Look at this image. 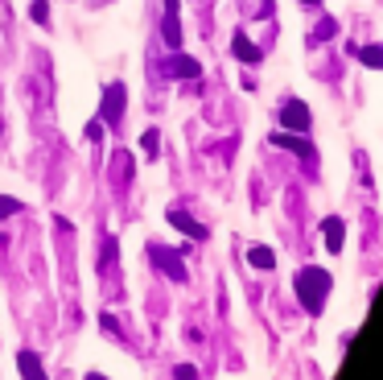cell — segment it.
Listing matches in <instances>:
<instances>
[{
	"mask_svg": "<svg viewBox=\"0 0 383 380\" xmlns=\"http://www.w3.org/2000/svg\"><path fill=\"white\" fill-rule=\"evenodd\" d=\"M330 293V273L326 269H301L297 273V298L305 302V310H322Z\"/></svg>",
	"mask_w": 383,
	"mask_h": 380,
	"instance_id": "1",
	"label": "cell"
},
{
	"mask_svg": "<svg viewBox=\"0 0 383 380\" xmlns=\"http://www.w3.org/2000/svg\"><path fill=\"white\" fill-rule=\"evenodd\" d=\"M124 120V83H112L103 92V108H99V124H120Z\"/></svg>",
	"mask_w": 383,
	"mask_h": 380,
	"instance_id": "2",
	"label": "cell"
},
{
	"mask_svg": "<svg viewBox=\"0 0 383 380\" xmlns=\"http://www.w3.org/2000/svg\"><path fill=\"white\" fill-rule=\"evenodd\" d=\"M280 124L293 129V133H305V129H309V108H305L301 99H289V103L280 108Z\"/></svg>",
	"mask_w": 383,
	"mask_h": 380,
	"instance_id": "3",
	"label": "cell"
},
{
	"mask_svg": "<svg viewBox=\"0 0 383 380\" xmlns=\"http://www.w3.org/2000/svg\"><path fill=\"white\" fill-rule=\"evenodd\" d=\"M165 71H170L173 79H198V58H190V54H173L170 62H165Z\"/></svg>",
	"mask_w": 383,
	"mask_h": 380,
	"instance_id": "4",
	"label": "cell"
},
{
	"mask_svg": "<svg viewBox=\"0 0 383 380\" xmlns=\"http://www.w3.org/2000/svg\"><path fill=\"white\" fill-rule=\"evenodd\" d=\"M149 256H153V261H157V265L170 273L173 282H186V269H181V261H177L173 252H165V248H149Z\"/></svg>",
	"mask_w": 383,
	"mask_h": 380,
	"instance_id": "5",
	"label": "cell"
},
{
	"mask_svg": "<svg viewBox=\"0 0 383 380\" xmlns=\"http://www.w3.org/2000/svg\"><path fill=\"white\" fill-rule=\"evenodd\" d=\"M170 224L177 228V232H186V236H194V240H206V228L202 224H194L186 211H170Z\"/></svg>",
	"mask_w": 383,
	"mask_h": 380,
	"instance_id": "6",
	"label": "cell"
},
{
	"mask_svg": "<svg viewBox=\"0 0 383 380\" xmlns=\"http://www.w3.org/2000/svg\"><path fill=\"white\" fill-rule=\"evenodd\" d=\"M17 368H21L25 380H45V368H42V360H38L33 351H21V356H17Z\"/></svg>",
	"mask_w": 383,
	"mask_h": 380,
	"instance_id": "7",
	"label": "cell"
},
{
	"mask_svg": "<svg viewBox=\"0 0 383 380\" xmlns=\"http://www.w3.org/2000/svg\"><path fill=\"white\" fill-rule=\"evenodd\" d=\"M170 4V13H165V42H170L173 50L181 46V25H177V0H165Z\"/></svg>",
	"mask_w": 383,
	"mask_h": 380,
	"instance_id": "8",
	"label": "cell"
},
{
	"mask_svg": "<svg viewBox=\"0 0 383 380\" xmlns=\"http://www.w3.org/2000/svg\"><path fill=\"white\" fill-rule=\"evenodd\" d=\"M272 141L285 145V149H293V153H301V157H309V153H313V149H309V141H301V137H293V133H276Z\"/></svg>",
	"mask_w": 383,
	"mask_h": 380,
	"instance_id": "9",
	"label": "cell"
},
{
	"mask_svg": "<svg viewBox=\"0 0 383 380\" xmlns=\"http://www.w3.org/2000/svg\"><path fill=\"white\" fill-rule=\"evenodd\" d=\"M235 58H243V62H260V50L252 46V42H248V38H243V34H239V38H235Z\"/></svg>",
	"mask_w": 383,
	"mask_h": 380,
	"instance_id": "10",
	"label": "cell"
},
{
	"mask_svg": "<svg viewBox=\"0 0 383 380\" xmlns=\"http://www.w3.org/2000/svg\"><path fill=\"white\" fill-rule=\"evenodd\" d=\"M248 261H252L255 269H272V265H276V256H272L268 248H260V244H255L252 252H248Z\"/></svg>",
	"mask_w": 383,
	"mask_h": 380,
	"instance_id": "11",
	"label": "cell"
},
{
	"mask_svg": "<svg viewBox=\"0 0 383 380\" xmlns=\"http://www.w3.org/2000/svg\"><path fill=\"white\" fill-rule=\"evenodd\" d=\"M326 244H330V252L342 248V219H326Z\"/></svg>",
	"mask_w": 383,
	"mask_h": 380,
	"instance_id": "12",
	"label": "cell"
},
{
	"mask_svg": "<svg viewBox=\"0 0 383 380\" xmlns=\"http://www.w3.org/2000/svg\"><path fill=\"white\" fill-rule=\"evenodd\" d=\"M354 58H363V62H367V66H383V50L380 46H354Z\"/></svg>",
	"mask_w": 383,
	"mask_h": 380,
	"instance_id": "13",
	"label": "cell"
},
{
	"mask_svg": "<svg viewBox=\"0 0 383 380\" xmlns=\"http://www.w3.org/2000/svg\"><path fill=\"white\" fill-rule=\"evenodd\" d=\"M157 137H161L157 129H149V133L140 137V149H144V157H157V149H161V141H157Z\"/></svg>",
	"mask_w": 383,
	"mask_h": 380,
	"instance_id": "14",
	"label": "cell"
},
{
	"mask_svg": "<svg viewBox=\"0 0 383 380\" xmlns=\"http://www.w3.org/2000/svg\"><path fill=\"white\" fill-rule=\"evenodd\" d=\"M29 17H33L38 25H50V4H45V0H33V8H29Z\"/></svg>",
	"mask_w": 383,
	"mask_h": 380,
	"instance_id": "15",
	"label": "cell"
},
{
	"mask_svg": "<svg viewBox=\"0 0 383 380\" xmlns=\"http://www.w3.org/2000/svg\"><path fill=\"white\" fill-rule=\"evenodd\" d=\"M17 211H21V203L8 198V194H0V219H8V215H17Z\"/></svg>",
	"mask_w": 383,
	"mask_h": 380,
	"instance_id": "16",
	"label": "cell"
},
{
	"mask_svg": "<svg viewBox=\"0 0 383 380\" xmlns=\"http://www.w3.org/2000/svg\"><path fill=\"white\" fill-rule=\"evenodd\" d=\"M177 380H198V368H194V364H181V368H177Z\"/></svg>",
	"mask_w": 383,
	"mask_h": 380,
	"instance_id": "17",
	"label": "cell"
},
{
	"mask_svg": "<svg viewBox=\"0 0 383 380\" xmlns=\"http://www.w3.org/2000/svg\"><path fill=\"white\" fill-rule=\"evenodd\" d=\"M99 137H103V124H99V120H91V124H87V141H99Z\"/></svg>",
	"mask_w": 383,
	"mask_h": 380,
	"instance_id": "18",
	"label": "cell"
},
{
	"mask_svg": "<svg viewBox=\"0 0 383 380\" xmlns=\"http://www.w3.org/2000/svg\"><path fill=\"white\" fill-rule=\"evenodd\" d=\"M87 380H107V377H99V372H91V377H87Z\"/></svg>",
	"mask_w": 383,
	"mask_h": 380,
	"instance_id": "19",
	"label": "cell"
},
{
	"mask_svg": "<svg viewBox=\"0 0 383 380\" xmlns=\"http://www.w3.org/2000/svg\"><path fill=\"white\" fill-rule=\"evenodd\" d=\"M305 4H317V0H305Z\"/></svg>",
	"mask_w": 383,
	"mask_h": 380,
	"instance_id": "20",
	"label": "cell"
}]
</instances>
